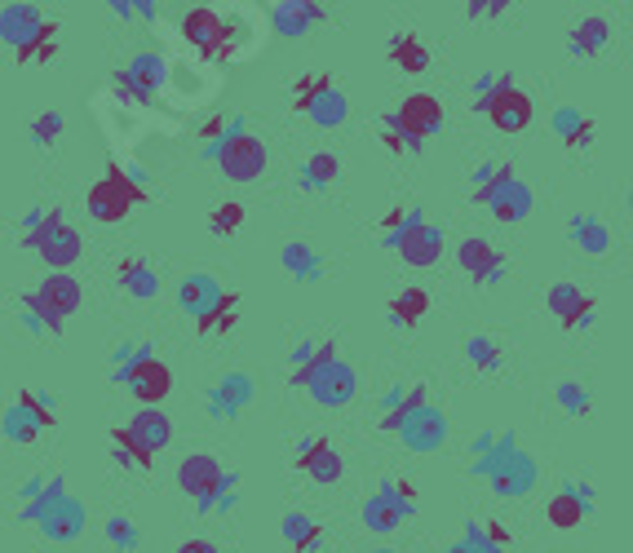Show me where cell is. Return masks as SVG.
Segmentation results:
<instances>
[{
	"mask_svg": "<svg viewBox=\"0 0 633 553\" xmlns=\"http://www.w3.org/2000/svg\"><path fill=\"white\" fill-rule=\"evenodd\" d=\"M19 62H53L58 58V23L49 19L40 32H36V40L23 49V53H14Z\"/></svg>",
	"mask_w": 633,
	"mask_h": 553,
	"instance_id": "681fc988",
	"label": "cell"
},
{
	"mask_svg": "<svg viewBox=\"0 0 633 553\" xmlns=\"http://www.w3.org/2000/svg\"><path fill=\"white\" fill-rule=\"evenodd\" d=\"M279 266H284L297 284H319L324 280V257L306 239H289L284 248H279Z\"/></svg>",
	"mask_w": 633,
	"mask_h": 553,
	"instance_id": "836d02e7",
	"label": "cell"
},
{
	"mask_svg": "<svg viewBox=\"0 0 633 553\" xmlns=\"http://www.w3.org/2000/svg\"><path fill=\"white\" fill-rule=\"evenodd\" d=\"M337 177H341V156H337V151H315V156H306L302 169H297V191L324 195V191L337 186Z\"/></svg>",
	"mask_w": 633,
	"mask_h": 553,
	"instance_id": "1f68e13d",
	"label": "cell"
},
{
	"mask_svg": "<svg viewBox=\"0 0 633 553\" xmlns=\"http://www.w3.org/2000/svg\"><path fill=\"white\" fill-rule=\"evenodd\" d=\"M143 359H156V345L151 341H143V336H137V341H120L115 355H111V377L124 372V368H133V364H143Z\"/></svg>",
	"mask_w": 633,
	"mask_h": 553,
	"instance_id": "f907efd6",
	"label": "cell"
},
{
	"mask_svg": "<svg viewBox=\"0 0 633 553\" xmlns=\"http://www.w3.org/2000/svg\"><path fill=\"white\" fill-rule=\"evenodd\" d=\"M58 496H66V478H62V474L45 478V488H40L32 501H23V509H19V523H32V527H36V523L49 514V505H53Z\"/></svg>",
	"mask_w": 633,
	"mask_h": 553,
	"instance_id": "f6af8a7d",
	"label": "cell"
},
{
	"mask_svg": "<svg viewBox=\"0 0 633 553\" xmlns=\"http://www.w3.org/2000/svg\"><path fill=\"white\" fill-rule=\"evenodd\" d=\"M151 199V191L137 182L129 169H120L115 160L107 164V173L89 186V199H85V209H89V218L94 222H102V226H111V222H124L129 218V209L133 204H147Z\"/></svg>",
	"mask_w": 633,
	"mask_h": 553,
	"instance_id": "277c9868",
	"label": "cell"
},
{
	"mask_svg": "<svg viewBox=\"0 0 633 553\" xmlns=\"http://www.w3.org/2000/svg\"><path fill=\"white\" fill-rule=\"evenodd\" d=\"M373 553H394V549H373Z\"/></svg>",
	"mask_w": 633,
	"mask_h": 553,
	"instance_id": "94428289",
	"label": "cell"
},
{
	"mask_svg": "<svg viewBox=\"0 0 633 553\" xmlns=\"http://www.w3.org/2000/svg\"><path fill=\"white\" fill-rule=\"evenodd\" d=\"M545 306H549V315L568 328V332H576V328H589L594 323V310H598V302H594V293H585L581 284H553L549 293H545Z\"/></svg>",
	"mask_w": 633,
	"mask_h": 553,
	"instance_id": "9a60e30c",
	"label": "cell"
},
{
	"mask_svg": "<svg viewBox=\"0 0 633 553\" xmlns=\"http://www.w3.org/2000/svg\"><path fill=\"white\" fill-rule=\"evenodd\" d=\"M40 527V536L45 540H53V544H72V540H81V531H85V505L66 492V496H58L53 505H49V514L36 523Z\"/></svg>",
	"mask_w": 633,
	"mask_h": 553,
	"instance_id": "44dd1931",
	"label": "cell"
},
{
	"mask_svg": "<svg viewBox=\"0 0 633 553\" xmlns=\"http://www.w3.org/2000/svg\"><path fill=\"white\" fill-rule=\"evenodd\" d=\"M293 460H297V469H302L311 482H319V488H332V482H341V474H345V460H341V452H337L328 439H319V434L302 439Z\"/></svg>",
	"mask_w": 633,
	"mask_h": 553,
	"instance_id": "e0dca14e",
	"label": "cell"
},
{
	"mask_svg": "<svg viewBox=\"0 0 633 553\" xmlns=\"http://www.w3.org/2000/svg\"><path fill=\"white\" fill-rule=\"evenodd\" d=\"M386 58L399 66L403 76H426L430 72V49L421 45L416 32H394L390 45H386Z\"/></svg>",
	"mask_w": 633,
	"mask_h": 553,
	"instance_id": "e575fe53",
	"label": "cell"
},
{
	"mask_svg": "<svg viewBox=\"0 0 633 553\" xmlns=\"http://www.w3.org/2000/svg\"><path fill=\"white\" fill-rule=\"evenodd\" d=\"M182 36L186 45H195L204 58H222V40H227V23L218 10H191L182 19Z\"/></svg>",
	"mask_w": 633,
	"mask_h": 553,
	"instance_id": "cb8c5ba5",
	"label": "cell"
},
{
	"mask_svg": "<svg viewBox=\"0 0 633 553\" xmlns=\"http://www.w3.org/2000/svg\"><path fill=\"white\" fill-rule=\"evenodd\" d=\"M165 81H169V62L160 53L143 49V53H133V62L124 66V72H115L111 89L124 102H156V94L165 89Z\"/></svg>",
	"mask_w": 633,
	"mask_h": 553,
	"instance_id": "ba28073f",
	"label": "cell"
},
{
	"mask_svg": "<svg viewBox=\"0 0 633 553\" xmlns=\"http://www.w3.org/2000/svg\"><path fill=\"white\" fill-rule=\"evenodd\" d=\"M549 128L562 147H572V151H589L594 147V115L576 111V107H558L549 115Z\"/></svg>",
	"mask_w": 633,
	"mask_h": 553,
	"instance_id": "f1b7e54d",
	"label": "cell"
},
{
	"mask_svg": "<svg viewBox=\"0 0 633 553\" xmlns=\"http://www.w3.org/2000/svg\"><path fill=\"white\" fill-rule=\"evenodd\" d=\"M426 403H430V385H426V381H416V385H407V390L394 385V390L381 398V407H386V411H381V430H386V434H399V426L412 417L416 407H426Z\"/></svg>",
	"mask_w": 633,
	"mask_h": 553,
	"instance_id": "4316f807",
	"label": "cell"
},
{
	"mask_svg": "<svg viewBox=\"0 0 633 553\" xmlns=\"http://www.w3.org/2000/svg\"><path fill=\"white\" fill-rule=\"evenodd\" d=\"M235 310H240V293L227 288V297L218 302V310H208L204 319H195V332L204 336H214V332H231L235 328Z\"/></svg>",
	"mask_w": 633,
	"mask_h": 553,
	"instance_id": "bcb514c9",
	"label": "cell"
},
{
	"mask_svg": "<svg viewBox=\"0 0 633 553\" xmlns=\"http://www.w3.org/2000/svg\"><path fill=\"white\" fill-rule=\"evenodd\" d=\"M483 209H491V218L506 222V226H519V222H527V213L536 209V195H532V186H527L523 177H514V182H506V186L491 191V195L483 199Z\"/></svg>",
	"mask_w": 633,
	"mask_h": 553,
	"instance_id": "603a6c76",
	"label": "cell"
},
{
	"mask_svg": "<svg viewBox=\"0 0 633 553\" xmlns=\"http://www.w3.org/2000/svg\"><path fill=\"white\" fill-rule=\"evenodd\" d=\"M381 143H386V151H394V156H421V151H426V143H416V137H407V133H399V128H386V124H381Z\"/></svg>",
	"mask_w": 633,
	"mask_h": 553,
	"instance_id": "db71d44e",
	"label": "cell"
},
{
	"mask_svg": "<svg viewBox=\"0 0 633 553\" xmlns=\"http://www.w3.org/2000/svg\"><path fill=\"white\" fill-rule=\"evenodd\" d=\"M102 531H107V544L120 549V553H133L137 544H143V531H137V523L129 514H111Z\"/></svg>",
	"mask_w": 633,
	"mask_h": 553,
	"instance_id": "7dc6e473",
	"label": "cell"
},
{
	"mask_svg": "<svg viewBox=\"0 0 633 553\" xmlns=\"http://www.w3.org/2000/svg\"><path fill=\"white\" fill-rule=\"evenodd\" d=\"M399 439H403V447L407 452H439L443 443H448V417L435 407V403H426V407H416L412 417L399 426Z\"/></svg>",
	"mask_w": 633,
	"mask_h": 553,
	"instance_id": "2e32d148",
	"label": "cell"
},
{
	"mask_svg": "<svg viewBox=\"0 0 633 553\" xmlns=\"http://www.w3.org/2000/svg\"><path fill=\"white\" fill-rule=\"evenodd\" d=\"M553 403L568 411V417H576V421H585L589 411H594V398H589V385L585 381H576V377H562L558 385H553Z\"/></svg>",
	"mask_w": 633,
	"mask_h": 553,
	"instance_id": "b9f144b4",
	"label": "cell"
},
{
	"mask_svg": "<svg viewBox=\"0 0 633 553\" xmlns=\"http://www.w3.org/2000/svg\"><path fill=\"white\" fill-rule=\"evenodd\" d=\"M457 266L470 274V280L478 284V288H497L501 280H506V257L491 248L483 235H470V239H461L457 244Z\"/></svg>",
	"mask_w": 633,
	"mask_h": 553,
	"instance_id": "7c38bea8",
	"label": "cell"
},
{
	"mask_svg": "<svg viewBox=\"0 0 633 553\" xmlns=\"http://www.w3.org/2000/svg\"><path fill=\"white\" fill-rule=\"evenodd\" d=\"M403 523H407V514H403V509H399V505H394V501H390L381 488H377V492L364 501V527H368V531H377V536H390V531H399Z\"/></svg>",
	"mask_w": 633,
	"mask_h": 553,
	"instance_id": "f35d334b",
	"label": "cell"
},
{
	"mask_svg": "<svg viewBox=\"0 0 633 553\" xmlns=\"http://www.w3.org/2000/svg\"><path fill=\"white\" fill-rule=\"evenodd\" d=\"M173 553H222L218 544H208V540H182Z\"/></svg>",
	"mask_w": 633,
	"mask_h": 553,
	"instance_id": "6f0895ef",
	"label": "cell"
},
{
	"mask_svg": "<svg viewBox=\"0 0 633 553\" xmlns=\"http://www.w3.org/2000/svg\"><path fill=\"white\" fill-rule=\"evenodd\" d=\"M443 120H448V111H443V102H439L435 94H407L403 107L390 111L381 124H386V128H399V133H407V137H416V143H426V137H435V133L443 128Z\"/></svg>",
	"mask_w": 633,
	"mask_h": 553,
	"instance_id": "9c48e42d",
	"label": "cell"
},
{
	"mask_svg": "<svg viewBox=\"0 0 633 553\" xmlns=\"http://www.w3.org/2000/svg\"><path fill=\"white\" fill-rule=\"evenodd\" d=\"M589 514H594V488H589V482H562L558 496L545 505V518L558 531H576Z\"/></svg>",
	"mask_w": 633,
	"mask_h": 553,
	"instance_id": "ac0fdd59",
	"label": "cell"
},
{
	"mask_svg": "<svg viewBox=\"0 0 633 553\" xmlns=\"http://www.w3.org/2000/svg\"><path fill=\"white\" fill-rule=\"evenodd\" d=\"M514 447H519V439L506 434V430H487V434H478L474 447H470V474L487 478L497 465H506V456H510Z\"/></svg>",
	"mask_w": 633,
	"mask_h": 553,
	"instance_id": "f546056e",
	"label": "cell"
},
{
	"mask_svg": "<svg viewBox=\"0 0 633 553\" xmlns=\"http://www.w3.org/2000/svg\"><path fill=\"white\" fill-rule=\"evenodd\" d=\"M111 381L124 385L143 407H160V403L169 398V390H173V372H169V364H160V359H143V364H133V368L115 372Z\"/></svg>",
	"mask_w": 633,
	"mask_h": 553,
	"instance_id": "8fae6325",
	"label": "cell"
},
{
	"mask_svg": "<svg viewBox=\"0 0 633 553\" xmlns=\"http://www.w3.org/2000/svg\"><path fill=\"white\" fill-rule=\"evenodd\" d=\"M266 14H270L275 36H284V40H297V36H306L311 27L328 23V10L315 5V0H279V5H270Z\"/></svg>",
	"mask_w": 633,
	"mask_h": 553,
	"instance_id": "d6986e66",
	"label": "cell"
},
{
	"mask_svg": "<svg viewBox=\"0 0 633 553\" xmlns=\"http://www.w3.org/2000/svg\"><path fill=\"white\" fill-rule=\"evenodd\" d=\"M40 488H45V478H40V474H36V478H27L23 488H19V501H32V496H36Z\"/></svg>",
	"mask_w": 633,
	"mask_h": 553,
	"instance_id": "680465c9",
	"label": "cell"
},
{
	"mask_svg": "<svg viewBox=\"0 0 633 553\" xmlns=\"http://www.w3.org/2000/svg\"><path fill=\"white\" fill-rule=\"evenodd\" d=\"M293 111H302V115H306L311 124H319V128H341L345 115H350V102H345V94L332 85V76L311 72V76H302V81L293 85Z\"/></svg>",
	"mask_w": 633,
	"mask_h": 553,
	"instance_id": "8992f818",
	"label": "cell"
},
{
	"mask_svg": "<svg viewBox=\"0 0 633 553\" xmlns=\"http://www.w3.org/2000/svg\"><path fill=\"white\" fill-rule=\"evenodd\" d=\"M62 128H66V120H62V111H40L36 120H32V143L40 147V151H49L53 143H58V137H62Z\"/></svg>",
	"mask_w": 633,
	"mask_h": 553,
	"instance_id": "816d5d0a",
	"label": "cell"
},
{
	"mask_svg": "<svg viewBox=\"0 0 633 553\" xmlns=\"http://www.w3.org/2000/svg\"><path fill=\"white\" fill-rule=\"evenodd\" d=\"M36 297L58 315V319H72L81 306H85V288L76 274H66V270H49V280L36 288Z\"/></svg>",
	"mask_w": 633,
	"mask_h": 553,
	"instance_id": "d4e9b609",
	"label": "cell"
},
{
	"mask_svg": "<svg viewBox=\"0 0 633 553\" xmlns=\"http://www.w3.org/2000/svg\"><path fill=\"white\" fill-rule=\"evenodd\" d=\"M240 226H244V204L240 199H227V204H218V209L208 213V231H214L218 239H231Z\"/></svg>",
	"mask_w": 633,
	"mask_h": 553,
	"instance_id": "c3c4849f",
	"label": "cell"
},
{
	"mask_svg": "<svg viewBox=\"0 0 633 553\" xmlns=\"http://www.w3.org/2000/svg\"><path fill=\"white\" fill-rule=\"evenodd\" d=\"M297 390H306L319 407H345V403H355V394H360V377H355V368H350V364L337 355V359L311 368V372L297 381Z\"/></svg>",
	"mask_w": 633,
	"mask_h": 553,
	"instance_id": "52a82bcc",
	"label": "cell"
},
{
	"mask_svg": "<svg viewBox=\"0 0 633 553\" xmlns=\"http://www.w3.org/2000/svg\"><path fill=\"white\" fill-rule=\"evenodd\" d=\"M607 45H611V19L607 14H585L568 32V53L572 58H598Z\"/></svg>",
	"mask_w": 633,
	"mask_h": 553,
	"instance_id": "4dcf8cb0",
	"label": "cell"
},
{
	"mask_svg": "<svg viewBox=\"0 0 633 553\" xmlns=\"http://www.w3.org/2000/svg\"><path fill=\"white\" fill-rule=\"evenodd\" d=\"M465 364L474 372H501L510 364V351H506V341L501 336H491V332H470L465 336Z\"/></svg>",
	"mask_w": 633,
	"mask_h": 553,
	"instance_id": "d590c367",
	"label": "cell"
},
{
	"mask_svg": "<svg viewBox=\"0 0 633 553\" xmlns=\"http://www.w3.org/2000/svg\"><path fill=\"white\" fill-rule=\"evenodd\" d=\"M448 553H474V549H470V544H465V540H457V544H452V549H448Z\"/></svg>",
	"mask_w": 633,
	"mask_h": 553,
	"instance_id": "91938a15",
	"label": "cell"
},
{
	"mask_svg": "<svg viewBox=\"0 0 633 553\" xmlns=\"http://www.w3.org/2000/svg\"><path fill=\"white\" fill-rule=\"evenodd\" d=\"M111 10L120 19H143V23H156V5H133V0H111Z\"/></svg>",
	"mask_w": 633,
	"mask_h": 553,
	"instance_id": "11a10c76",
	"label": "cell"
},
{
	"mask_svg": "<svg viewBox=\"0 0 633 553\" xmlns=\"http://www.w3.org/2000/svg\"><path fill=\"white\" fill-rule=\"evenodd\" d=\"M58 426V411H53V398L40 394V390H19V398L5 407V417H0V434H5L10 443L27 447L36 443L45 430Z\"/></svg>",
	"mask_w": 633,
	"mask_h": 553,
	"instance_id": "5b68a950",
	"label": "cell"
},
{
	"mask_svg": "<svg viewBox=\"0 0 633 553\" xmlns=\"http://www.w3.org/2000/svg\"><path fill=\"white\" fill-rule=\"evenodd\" d=\"M519 177V169H514V160H487V164H478L474 169V204H483L497 186H506V182H514Z\"/></svg>",
	"mask_w": 633,
	"mask_h": 553,
	"instance_id": "7bdbcfd3",
	"label": "cell"
},
{
	"mask_svg": "<svg viewBox=\"0 0 633 553\" xmlns=\"http://www.w3.org/2000/svg\"><path fill=\"white\" fill-rule=\"evenodd\" d=\"M279 536H284V544L293 553H319L324 549V527L302 509H289L284 518H279Z\"/></svg>",
	"mask_w": 633,
	"mask_h": 553,
	"instance_id": "8d00e7d4",
	"label": "cell"
},
{
	"mask_svg": "<svg viewBox=\"0 0 633 553\" xmlns=\"http://www.w3.org/2000/svg\"><path fill=\"white\" fill-rule=\"evenodd\" d=\"M341 355V345H337V336H302L297 341V351H293V372H289V385L297 390V381L311 372V368H319V364H328V359H337Z\"/></svg>",
	"mask_w": 633,
	"mask_h": 553,
	"instance_id": "74e56055",
	"label": "cell"
},
{
	"mask_svg": "<svg viewBox=\"0 0 633 553\" xmlns=\"http://www.w3.org/2000/svg\"><path fill=\"white\" fill-rule=\"evenodd\" d=\"M204 160H214L227 182H257L266 173V164H270V151H266V143L257 133H248V124L240 115L235 128L222 137L218 147H204Z\"/></svg>",
	"mask_w": 633,
	"mask_h": 553,
	"instance_id": "3957f363",
	"label": "cell"
},
{
	"mask_svg": "<svg viewBox=\"0 0 633 553\" xmlns=\"http://www.w3.org/2000/svg\"><path fill=\"white\" fill-rule=\"evenodd\" d=\"M45 23H49V19H45V10H40V5H27V0H14V5L0 10V45H10L14 53H23V49L36 40V32H40Z\"/></svg>",
	"mask_w": 633,
	"mask_h": 553,
	"instance_id": "ffe728a7",
	"label": "cell"
},
{
	"mask_svg": "<svg viewBox=\"0 0 633 553\" xmlns=\"http://www.w3.org/2000/svg\"><path fill=\"white\" fill-rule=\"evenodd\" d=\"M257 398V385H253V377L248 372H227V377H218V385L208 390V417H214L218 426H227V421H235L240 411L248 407Z\"/></svg>",
	"mask_w": 633,
	"mask_h": 553,
	"instance_id": "4fadbf2b",
	"label": "cell"
},
{
	"mask_svg": "<svg viewBox=\"0 0 633 553\" xmlns=\"http://www.w3.org/2000/svg\"><path fill=\"white\" fill-rule=\"evenodd\" d=\"M36 253L49 261V270H72V266L81 261V253H85V239H81V231H76L72 222H58V226L40 239Z\"/></svg>",
	"mask_w": 633,
	"mask_h": 553,
	"instance_id": "484cf974",
	"label": "cell"
},
{
	"mask_svg": "<svg viewBox=\"0 0 633 553\" xmlns=\"http://www.w3.org/2000/svg\"><path fill=\"white\" fill-rule=\"evenodd\" d=\"M506 14V5L497 0V5H483V0H470L465 5V19H501Z\"/></svg>",
	"mask_w": 633,
	"mask_h": 553,
	"instance_id": "9f6ffc18",
	"label": "cell"
},
{
	"mask_svg": "<svg viewBox=\"0 0 633 553\" xmlns=\"http://www.w3.org/2000/svg\"><path fill=\"white\" fill-rule=\"evenodd\" d=\"M169 443H173V421L160 407H137L124 426L111 430V452L124 469H151Z\"/></svg>",
	"mask_w": 633,
	"mask_h": 553,
	"instance_id": "7a4b0ae2",
	"label": "cell"
},
{
	"mask_svg": "<svg viewBox=\"0 0 633 553\" xmlns=\"http://www.w3.org/2000/svg\"><path fill=\"white\" fill-rule=\"evenodd\" d=\"M178 488L191 496L199 514H227L235 509V496H240V474L227 469L214 452H191L178 465Z\"/></svg>",
	"mask_w": 633,
	"mask_h": 553,
	"instance_id": "6da1fadb",
	"label": "cell"
},
{
	"mask_svg": "<svg viewBox=\"0 0 633 553\" xmlns=\"http://www.w3.org/2000/svg\"><path fill=\"white\" fill-rule=\"evenodd\" d=\"M568 239H572L585 257H607V253L616 248L611 226H607L602 218H594V213H576V218L568 222Z\"/></svg>",
	"mask_w": 633,
	"mask_h": 553,
	"instance_id": "d6a6232c",
	"label": "cell"
},
{
	"mask_svg": "<svg viewBox=\"0 0 633 553\" xmlns=\"http://www.w3.org/2000/svg\"><path fill=\"white\" fill-rule=\"evenodd\" d=\"M536 478H540V465H536V456H532V452H523V447H514V452L506 456V465H497V469L487 474L491 492L506 496V501L527 496V492L536 488Z\"/></svg>",
	"mask_w": 633,
	"mask_h": 553,
	"instance_id": "5bb4252c",
	"label": "cell"
},
{
	"mask_svg": "<svg viewBox=\"0 0 633 553\" xmlns=\"http://www.w3.org/2000/svg\"><path fill=\"white\" fill-rule=\"evenodd\" d=\"M430 310V293L426 288H403L399 297H390V323L394 328H416Z\"/></svg>",
	"mask_w": 633,
	"mask_h": 553,
	"instance_id": "ab89813d",
	"label": "cell"
},
{
	"mask_svg": "<svg viewBox=\"0 0 633 553\" xmlns=\"http://www.w3.org/2000/svg\"><path fill=\"white\" fill-rule=\"evenodd\" d=\"M62 323H66V319H58V315H53V310L36 297V293H27V297H23V328H27L32 336H58V332H62Z\"/></svg>",
	"mask_w": 633,
	"mask_h": 553,
	"instance_id": "ee69618b",
	"label": "cell"
},
{
	"mask_svg": "<svg viewBox=\"0 0 633 553\" xmlns=\"http://www.w3.org/2000/svg\"><path fill=\"white\" fill-rule=\"evenodd\" d=\"M381 244H386V248H394V253H399L407 266H416V270L435 266V261L443 257V248H448V239H443V231H439L435 222H412L407 231L386 235Z\"/></svg>",
	"mask_w": 633,
	"mask_h": 553,
	"instance_id": "30bf717a",
	"label": "cell"
},
{
	"mask_svg": "<svg viewBox=\"0 0 633 553\" xmlns=\"http://www.w3.org/2000/svg\"><path fill=\"white\" fill-rule=\"evenodd\" d=\"M222 297H227V284L218 280V274H208V270H195V274H186V280L178 284V306L191 319H204L208 310H218Z\"/></svg>",
	"mask_w": 633,
	"mask_h": 553,
	"instance_id": "7402d4cb",
	"label": "cell"
},
{
	"mask_svg": "<svg viewBox=\"0 0 633 553\" xmlns=\"http://www.w3.org/2000/svg\"><path fill=\"white\" fill-rule=\"evenodd\" d=\"M381 492H386L407 518L416 514V482H412V478H381Z\"/></svg>",
	"mask_w": 633,
	"mask_h": 553,
	"instance_id": "f5cc1de1",
	"label": "cell"
},
{
	"mask_svg": "<svg viewBox=\"0 0 633 553\" xmlns=\"http://www.w3.org/2000/svg\"><path fill=\"white\" fill-rule=\"evenodd\" d=\"M465 544L474 553H514V536L501 523H470L465 527Z\"/></svg>",
	"mask_w": 633,
	"mask_h": 553,
	"instance_id": "60d3db41",
	"label": "cell"
},
{
	"mask_svg": "<svg viewBox=\"0 0 633 553\" xmlns=\"http://www.w3.org/2000/svg\"><path fill=\"white\" fill-rule=\"evenodd\" d=\"M115 284H120V293H129L133 302H156V297H160V274H156V266L143 261V257H124L120 270H115Z\"/></svg>",
	"mask_w": 633,
	"mask_h": 553,
	"instance_id": "83f0119b",
	"label": "cell"
}]
</instances>
